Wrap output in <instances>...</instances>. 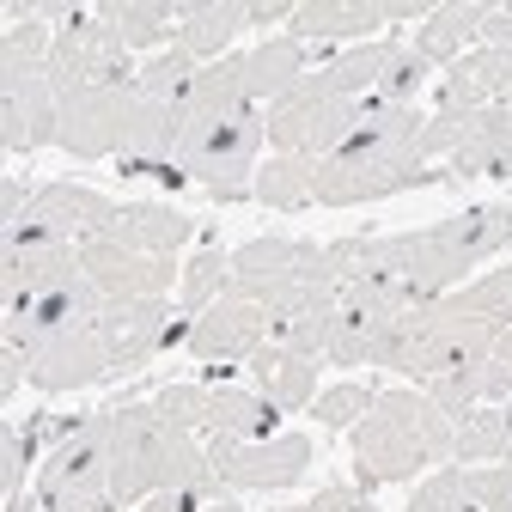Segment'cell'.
<instances>
[{
	"label": "cell",
	"mask_w": 512,
	"mask_h": 512,
	"mask_svg": "<svg viewBox=\"0 0 512 512\" xmlns=\"http://www.w3.org/2000/svg\"><path fill=\"white\" fill-rule=\"evenodd\" d=\"M226 281H232V250L202 244V250L183 263V281H177V311H183V317H202V311L226 293Z\"/></svg>",
	"instance_id": "1f68e13d"
},
{
	"label": "cell",
	"mask_w": 512,
	"mask_h": 512,
	"mask_svg": "<svg viewBox=\"0 0 512 512\" xmlns=\"http://www.w3.org/2000/svg\"><path fill=\"white\" fill-rule=\"evenodd\" d=\"M110 433H116V409L104 415H86V427L74 439H61L55 452L43 458L37 476H74V482H98L110 470Z\"/></svg>",
	"instance_id": "d4e9b609"
},
{
	"label": "cell",
	"mask_w": 512,
	"mask_h": 512,
	"mask_svg": "<svg viewBox=\"0 0 512 512\" xmlns=\"http://www.w3.org/2000/svg\"><path fill=\"white\" fill-rule=\"evenodd\" d=\"M330 317H336V311H330ZM330 317H287V324H269V342H275V348H287V354H311V360H324Z\"/></svg>",
	"instance_id": "b9f144b4"
},
{
	"label": "cell",
	"mask_w": 512,
	"mask_h": 512,
	"mask_svg": "<svg viewBox=\"0 0 512 512\" xmlns=\"http://www.w3.org/2000/svg\"><path fill=\"white\" fill-rule=\"evenodd\" d=\"M25 378H31V360L19 342H0V403H13L25 391Z\"/></svg>",
	"instance_id": "ee69618b"
},
{
	"label": "cell",
	"mask_w": 512,
	"mask_h": 512,
	"mask_svg": "<svg viewBox=\"0 0 512 512\" xmlns=\"http://www.w3.org/2000/svg\"><path fill=\"white\" fill-rule=\"evenodd\" d=\"M177 427H189V433H208V384L196 378V384H165V391L153 397Z\"/></svg>",
	"instance_id": "60d3db41"
},
{
	"label": "cell",
	"mask_w": 512,
	"mask_h": 512,
	"mask_svg": "<svg viewBox=\"0 0 512 512\" xmlns=\"http://www.w3.org/2000/svg\"><path fill=\"white\" fill-rule=\"evenodd\" d=\"M494 348H500V324H488V317H452L439 305V324H433V336L421 348L415 384L445 378V372H476V366L494 360Z\"/></svg>",
	"instance_id": "2e32d148"
},
{
	"label": "cell",
	"mask_w": 512,
	"mask_h": 512,
	"mask_svg": "<svg viewBox=\"0 0 512 512\" xmlns=\"http://www.w3.org/2000/svg\"><path fill=\"white\" fill-rule=\"evenodd\" d=\"M244 378H250V391L269 397L281 415H299V409L317 403V360L311 354H287V348L263 342L244 360Z\"/></svg>",
	"instance_id": "e0dca14e"
},
{
	"label": "cell",
	"mask_w": 512,
	"mask_h": 512,
	"mask_svg": "<svg viewBox=\"0 0 512 512\" xmlns=\"http://www.w3.org/2000/svg\"><path fill=\"white\" fill-rule=\"evenodd\" d=\"M98 19L128 49H153V43L177 37V7H171V0H98Z\"/></svg>",
	"instance_id": "83f0119b"
},
{
	"label": "cell",
	"mask_w": 512,
	"mask_h": 512,
	"mask_svg": "<svg viewBox=\"0 0 512 512\" xmlns=\"http://www.w3.org/2000/svg\"><path fill=\"white\" fill-rule=\"evenodd\" d=\"M263 342H269V311L256 299H232V293H220L189 324V360H202V366H244Z\"/></svg>",
	"instance_id": "4fadbf2b"
},
{
	"label": "cell",
	"mask_w": 512,
	"mask_h": 512,
	"mask_svg": "<svg viewBox=\"0 0 512 512\" xmlns=\"http://www.w3.org/2000/svg\"><path fill=\"white\" fill-rule=\"evenodd\" d=\"M482 403H494V409H512V360H488L482 366Z\"/></svg>",
	"instance_id": "bcb514c9"
},
{
	"label": "cell",
	"mask_w": 512,
	"mask_h": 512,
	"mask_svg": "<svg viewBox=\"0 0 512 512\" xmlns=\"http://www.w3.org/2000/svg\"><path fill=\"white\" fill-rule=\"evenodd\" d=\"M305 61H311V43H299V37H269V43H256V49H244V80H250V98L256 104H275V98H287L299 80H305Z\"/></svg>",
	"instance_id": "603a6c76"
},
{
	"label": "cell",
	"mask_w": 512,
	"mask_h": 512,
	"mask_svg": "<svg viewBox=\"0 0 512 512\" xmlns=\"http://www.w3.org/2000/svg\"><path fill=\"white\" fill-rule=\"evenodd\" d=\"M116 208H122V202H110L104 189H86V183H74V177H55V183H43L37 196H31L25 226H43L49 238L86 244V238H104V232L116 226Z\"/></svg>",
	"instance_id": "5bb4252c"
},
{
	"label": "cell",
	"mask_w": 512,
	"mask_h": 512,
	"mask_svg": "<svg viewBox=\"0 0 512 512\" xmlns=\"http://www.w3.org/2000/svg\"><path fill=\"white\" fill-rule=\"evenodd\" d=\"M421 391H427L445 415H452V421H464L470 409H482V366H476V372H445V378H427Z\"/></svg>",
	"instance_id": "ab89813d"
},
{
	"label": "cell",
	"mask_w": 512,
	"mask_h": 512,
	"mask_svg": "<svg viewBox=\"0 0 512 512\" xmlns=\"http://www.w3.org/2000/svg\"><path fill=\"white\" fill-rule=\"evenodd\" d=\"M61 128V92L43 68H0V147L13 159L37 153Z\"/></svg>",
	"instance_id": "30bf717a"
},
{
	"label": "cell",
	"mask_w": 512,
	"mask_h": 512,
	"mask_svg": "<svg viewBox=\"0 0 512 512\" xmlns=\"http://www.w3.org/2000/svg\"><path fill=\"white\" fill-rule=\"evenodd\" d=\"M269 147V128H263V110H250L238 122H214V128H189V135H177V153L171 165L208 189V202L232 208L250 196L256 183V159H263Z\"/></svg>",
	"instance_id": "277c9868"
},
{
	"label": "cell",
	"mask_w": 512,
	"mask_h": 512,
	"mask_svg": "<svg viewBox=\"0 0 512 512\" xmlns=\"http://www.w3.org/2000/svg\"><path fill=\"white\" fill-rule=\"evenodd\" d=\"M427 80H433V61H427L409 37H391V43H384V68H378L372 98H378V104H421Z\"/></svg>",
	"instance_id": "f546056e"
},
{
	"label": "cell",
	"mask_w": 512,
	"mask_h": 512,
	"mask_svg": "<svg viewBox=\"0 0 512 512\" xmlns=\"http://www.w3.org/2000/svg\"><path fill=\"white\" fill-rule=\"evenodd\" d=\"M31 512H43V506H31Z\"/></svg>",
	"instance_id": "816d5d0a"
},
{
	"label": "cell",
	"mask_w": 512,
	"mask_h": 512,
	"mask_svg": "<svg viewBox=\"0 0 512 512\" xmlns=\"http://www.w3.org/2000/svg\"><path fill=\"white\" fill-rule=\"evenodd\" d=\"M354 122H360V98H336L324 92L311 74L275 98L263 110V128H269V147L275 153H305V159H336V147L354 135Z\"/></svg>",
	"instance_id": "5b68a950"
},
{
	"label": "cell",
	"mask_w": 512,
	"mask_h": 512,
	"mask_svg": "<svg viewBox=\"0 0 512 512\" xmlns=\"http://www.w3.org/2000/svg\"><path fill=\"white\" fill-rule=\"evenodd\" d=\"M452 183L445 165L427 159H324L317 165V202L324 208H360V202H384V196H409V189H433Z\"/></svg>",
	"instance_id": "ba28073f"
},
{
	"label": "cell",
	"mask_w": 512,
	"mask_h": 512,
	"mask_svg": "<svg viewBox=\"0 0 512 512\" xmlns=\"http://www.w3.org/2000/svg\"><path fill=\"white\" fill-rule=\"evenodd\" d=\"M110 500L116 506H147L153 494H208L226 500V482L208 464V445L177 427L159 403H116V433H110Z\"/></svg>",
	"instance_id": "6da1fadb"
},
{
	"label": "cell",
	"mask_w": 512,
	"mask_h": 512,
	"mask_svg": "<svg viewBox=\"0 0 512 512\" xmlns=\"http://www.w3.org/2000/svg\"><path fill=\"white\" fill-rule=\"evenodd\" d=\"M256 98H250V80H244V55H220L208 61V68L189 80V92L177 98V135H189V128H214V122H238L250 116Z\"/></svg>",
	"instance_id": "9a60e30c"
},
{
	"label": "cell",
	"mask_w": 512,
	"mask_h": 512,
	"mask_svg": "<svg viewBox=\"0 0 512 512\" xmlns=\"http://www.w3.org/2000/svg\"><path fill=\"white\" fill-rule=\"evenodd\" d=\"M104 512H128V506H104Z\"/></svg>",
	"instance_id": "681fc988"
},
{
	"label": "cell",
	"mask_w": 512,
	"mask_h": 512,
	"mask_svg": "<svg viewBox=\"0 0 512 512\" xmlns=\"http://www.w3.org/2000/svg\"><path fill=\"white\" fill-rule=\"evenodd\" d=\"M506 104H512V92H506Z\"/></svg>",
	"instance_id": "f5cc1de1"
},
{
	"label": "cell",
	"mask_w": 512,
	"mask_h": 512,
	"mask_svg": "<svg viewBox=\"0 0 512 512\" xmlns=\"http://www.w3.org/2000/svg\"><path fill=\"white\" fill-rule=\"evenodd\" d=\"M317 165L324 159H305V153H269L256 165V183L250 196L275 208V214H299V208H317Z\"/></svg>",
	"instance_id": "cb8c5ba5"
},
{
	"label": "cell",
	"mask_w": 512,
	"mask_h": 512,
	"mask_svg": "<svg viewBox=\"0 0 512 512\" xmlns=\"http://www.w3.org/2000/svg\"><path fill=\"white\" fill-rule=\"evenodd\" d=\"M80 263H86V275L98 281L104 299H165L183 281L177 256H141V250H128L116 238H86Z\"/></svg>",
	"instance_id": "7c38bea8"
},
{
	"label": "cell",
	"mask_w": 512,
	"mask_h": 512,
	"mask_svg": "<svg viewBox=\"0 0 512 512\" xmlns=\"http://www.w3.org/2000/svg\"><path fill=\"white\" fill-rule=\"evenodd\" d=\"M384 43H391V37H372V43H354V49L330 55L311 80L324 86V92H336V98H372L378 68H384Z\"/></svg>",
	"instance_id": "4dcf8cb0"
},
{
	"label": "cell",
	"mask_w": 512,
	"mask_h": 512,
	"mask_svg": "<svg viewBox=\"0 0 512 512\" xmlns=\"http://www.w3.org/2000/svg\"><path fill=\"white\" fill-rule=\"evenodd\" d=\"M202 512H244L238 500H214V506H202Z\"/></svg>",
	"instance_id": "c3c4849f"
},
{
	"label": "cell",
	"mask_w": 512,
	"mask_h": 512,
	"mask_svg": "<svg viewBox=\"0 0 512 512\" xmlns=\"http://www.w3.org/2000/svg\"><path fill=\"white\" fill-rule=\"evenodd\" d=\"M372 31H384L378 0H299L287 37H299V43H354V37H372Z\"/></svg>",
	"instance_id": "7402d4cb"
},
{
	"label": "cell",
	"mask_w": 512,
	"mask_h": 512,
	"mask_svg": "<svg viewBox=\"0 0 512 512\" xmlns=\"http://www.w3.org/2000/svg\"><path fill=\"white\" fill-rule=\"evenodd\" d=\"M403 512H470V470H433V476H421V488L409 494V506Z\"/></svg>",
	"instance_id": "8d00e7d4"
},
{
	"label": "cell",
	"mask_w": 512,
	"mask_h": 512,
	"mask_svg": "<svg viewBox=\"0 0 512 512\" xmlns=\"http://www.w3.org/2000/svg\"><path fill=\"white\" fill-rule=\"evenodd\" d=\"M25 214H31V189H25L19 171H7V177H0V220H7V232L25 226Z\"/></svg>",
	"instance_id": "f6af8a7d"
},
{
	"label": "cell",
	"mask_w": 512,
	"mask_h": 512,
	"mask_svg": "<svg viewBox=\"0 0 512 512\" xmlns=\"http://www.w3.org/2000/svg\"><path fill=\"white\" fill-rule=\"evenodd\" d=\"M293 13H299V0H256V7H250V25H293Z\"/></svg>",
	"instance_id": "7dc6e473"
},
{
	"label": "cell",
	"mask_w": 512,
	"mask_h": 512,
	"mask_svg": "<svg viewBox=\"0 0 512 512\" xmlns=\"http://www.w3.org/2000/svg\"><path fill=\"white\" fill-rule=\"evenodd\" d=\"M372 342H378V330H372V324H360V317L336 311V317H330L324 360H330V366H372Z\"/></svg>",
	"instance_id": "f35d334b"
},
{
	"label": "cell",
	"mask_w": 512,
	"mask_h": 512,
	"mask_svg": "<svg viewBox=\"0 0 512 512\" xmlns=\"http://www.w3.org/2000/svg\"><path fill=\"white\" fill-rule=\"evenodd\" d=\"M452 464H512V427H506V409L482 403L458 421V439H452Z\"/></svg>",
	"instance_id": "f1b7e54d"
},
{
	"label": "cell",
	"mask_w": 512,
	"mask_h": 512,
	"mask_svg": "<svg viewBox=\"0 0 512 512\" xmlns=\"http://www.w3.org/2000/svg\"><path fill=\"white\" fill-rule=\"evenodd\" d=\"M445 177L464 183V177H512V104H488L470 116V135L464 147L445 159Z\"/></svg>",
	"instance_id": "ac0fdd59"
},
{
	"label": "cell",
	"mask_w": 512,
	"mask_h": 512,
	"mask_svg": "<svg viewBox=\"0 0 512 512\" xmlns=\"http://www.w3.org/2000/svg\"><path fill=\"white\" fill-rule=\"evenodd\" d=\"M250 31V7H238V0H177V49L183 55H232V37Z\"/></svg>",
	"instance_id": "44dd1931"
},
{
	"label": "cell",
	"mask_w": 512,
	"mask_h": 512,
	"mask_svg": "<svg viewBox=\"0 0 512 512\" xmlns=\"http://www.w3.org/2000/svg\"><path fill=\"white\" fill-rule=\"evenodd\" d=\"M452 317H488V324H512V263H500V269H488V275H476V281H464L458 293H445L439 299Z\"/></svg>",
	"instance_id": "d6a6232c"
},
{
	"label": "cell",
	"mask_w": 512,
	"mask_h": 512,
	"mask_svg": "<svg viewBox=\"0 0 512 512\" xmlns=\"http://www.w3.org/2000/svg\"><path fill=\"white\" fill-rule=\"evenodd\" d=\"M488 0H445V7H427V19H421V31L409 37L433 68H452V61L464 55V49H476L482 43V25H488Z\"/></svg>",
	"instance_id": "ffe728a7"
},
{
	"label": "cell",
	"mask_w": 512,
	"mask_h": 512,
	"mask_svg": "<svg viewBox=\"0 0 512 512\" xmlns=\"http://www.w3.org/2000/svg\"><path fill=\"white\" fill-rule=\"evenodd\" d=\"M196 74H202V68H196V55L165 49V55H153L147 68H141L135 98H147V104H171V110H177V98L189 92V80H196Z\"/></svg>",
	"instance_id": "e575fe53"
},
{
	"label": "cell",
	"mask_w": 512,
	"mask_h": 512,
	"mask_svg": "<svg viewBox=\"0 0 512 512\" xmlns=\"http://www.w3.org/2000/svg\"><path fill=\"white\" fill-rule=\"evenodd\" d=\"M31 506H43V512H104V506H116V500H110V482H104V476H98V482L37 476V482H31Z\"/></svg>",
	"instance_id": "d590c367"
},
{
	"label": "cell",
	"mask_w": 512,
	"mask_h": 512,
	"mask_svg": "<svg viewBox=\"0 0 512 512\" xmlns=\"http://www.w3.org/2000/svg\"><path fill=\"white\" fill-rule=\"evenodd\" d=\"M31 458H37V433L7 421V445H0V512H25V482H37Z\"/></svg>",
	"instance_id": "836d02e7"
},
{
	"label": "cell",
	"mask_w": 512,
	"mask_h": 512,
	"mask_svg": "<svg viewBox=\"0 0 512 512\" xmlns=\"http://www.w3.org/2000/svg\"><path fill=\"white\" fill-rule=\"evenodd\" d=\"M281 409L256 397L250 384H208V433H238V439H275Z\"/></svg>",
	"instance_id": "484cf974"
},
{
	"label": "cell",
	"mask_w": 512,
	"mask_h": 512,
	"mask_svg": "<svg viewBox=\"0 0 512 512\" xmlns=\"http://www.w3.org/2000/svg\"><path fill=\"white\" fill-rule=\"evenodd\" d=\"M171 299H110L98 317V336L110 354V378H141L165 354V324H171Z\"/></svg>",
	"instance_id": "8fae6325"
},
{
	"label": "cell",
	"mask_w": 512,
	"mask_h": 512,
	"mask_svg": "<svg viewBox=\"0 0 512 512\" xmlns=\"http://www.w3.org/2000/svg\"><path fill=\"white\" fill-rule=\"evenodd\" d=\"M452 439L458 421L445 415L421 384H403V391H378L372 409L354 427V470L360 488L378 482H415L421 470L452 464Z\"/></svg>",
	"instance_id": "7a4b0ae2"
},
{
	"label": "cell",
	"mask_w": 512,
	"mask_h": 512,
	"mask_svg": "<svg viewBox=\"0 0 512 512\" xmlns=\"http://www.w3.org/2000/svg\"><path fill=\"white\" fill-rule=\"evenodd\" d=\"M317 458V445L305 433H275V439H238V433H214L208 439V464L226 488L244 494H281L293 482H305Z\"/></svg>",
	"instance_id": "8992f818"
},
{
	"label": "cell",
	"mask_w": 512,
	"mask_h": 512,
	"mask_svg": "<svg viewBox=\"0 0 512 512\" xmlns=\"http://www.w3.org/2000/svg\"><path fill=\"white\" fill-rule=\"evenodd\" d=\"M0 342H19L25 348L31 384H37V391H49V397L86 391V384H104L110 378V354H104L98 324H86V330H25V336H0Z\"/></svg>",
	"instance_id": "9c48e42d"
},
{
	"label": "cell",
	"mask_w": 512,
	"mask_h": 512,
	"mask_svg": "<svg viewBox=\"0 0 512 512\" xmlns=\"http://www.w3.org/2000/svg\"><path fill=\"white\" fill-rule=\"evenodd\" d=\"M104 238L141 250V256H177L189 238H196V220H189L183 208H171V202H122L116 226Z\"/></svg>",
	"instance_id": "d6986e66"
},
{
	"label": "cell",
	"mask_w": 512,
	"mask_h": 512,
	"mask_svg": "<svg viewBox=\"0 0 512 512\" xmlns=\"http://www.w3.org/2000/svg\"><path fill=\"white\" fill-rule=\"evenodd\" d=\"M275 512H372V488H360V482H330V488H317L311 500L275 506Z\"/></svg>",
	"instance_id": "7bdbcfd3"
},
{
	"label": "cell",
	"mask_w": 512,
	"mask_h": 512,
	"mask_svg": "<svg viewBox=\"0 0 512 512\" xmlns=\"http://www.w3.org/2000/svg\"><path fill=\"white\" fill-rule=\"evenodd\" d=\"M506 427H512V409H506Z\"/></svg>",
	"instance_id": "f907efd6"
},
{
	"label": "cell",
	"mask_w": 512,
	"mask_h": 512,
	"mask_svg": "<svg viewBox=\"0 0 512 512\" xmlns=\"http://www.w3.org/2000/svg\"><path fill=\"white\" fill-rule=\"evenodd\" d=\"M128 122H135V86H80L61 92L55 147L74 159H122Z\"/></svg>",
	"instance_id": "52a82bcc"
},
{
	"label": "cell",
	"mask_w": 512,
	"mask_h": 512,
	"mask_svg": "<svg viewBox=\"0 0 512 512\" xmlns=\"http://www.w3.org/2000/svg\"><path fill=\"white\" fill-rule=\"evenodd\" d=\"M372 384H360V378H342V384H330V391H317V403H311V415L324 421V427H360V415L372 409Z\"/></svg>",
	"instance_id": "74e56055"
},
{
	"label": "cell",
	"mask_w": 512,
	"mask_h": 512,
	"mask_svg": "<svg viewBox=\"0 0 512 512\" xmlns=\"http://www.w3.org/2000/svg\"><path fill=\"white\" fill-rule=\"evenodd\" d=\"M232 299H256L269 324L287 317H330L336 311V275L324 263V244L311 238H250L232 250Z\"/></svg>",
	"instance_id": "3957f363"
},
{
	"label": "cell",
	"mask_w": 512,
	"mask_h": 512,
	"mask_svg": "<svg viewBox=\"0 0 512 512\" xmlns=\"http://www.w3.org/2000/svg\"><path fill=\"white\" fill-rule=\"evenodd\" d=\"M433 324H439V299H433V305H409V311H397L391 324L378 330V342H372V366H378V372H409V378H415Z\"/></svg>",
	"instance_id": "4316f807"
}]
</instances>
